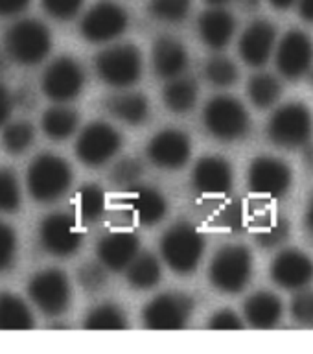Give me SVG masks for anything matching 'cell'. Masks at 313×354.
Returning <instances> with one entry per match:
<instances>
[{
  "instance_id": "obj_1",
  "label": "cell",
  "mask_w": 313,
  "mask_h": 354,
  "mask_svg": "<svg viewBox=\"0 0 313 354\" xmlns=\"http://www.w3.org/2000/svg\"><path fill=\"white\" fill-rule=\"evenodd\" d=\"M205 248L203 232L188 221L168 227L159 242L162 262L177 275H192L203 260Z\"/></svg>"
},
{
  "instance_id": "obj_2",
  "label": "cell",
  "mask_w": 313,
  "mask_h": 354,
  "mask_svg": "<svg viewBox=\"0 0 313 354\" xmlns=\"http://www.w3.org/2000/svg\"><path fill=\"white\" fill-rule=\"evenodd\" d=\"M72 166L55 153H41L26 170L28 192L37 203H54L72 187Z\"/></svg>"
},
{
  "instance_id": "obj_3",
  "label": "cell",
  "mask_w": 313,
  "mask_h": 354,
  "mask_svg": "<svg viewBox=\"0 0 313 354\" xmlns=\"http://www.w3.org/2000/svg\"><path fill=\"white\" fill-rule=\"evenodd\" d=\"M4 50L8 57L19 65H39L52 50V33L37 19H19L6 32Z\"/></svg>"
},
{
  "instance_id": "obj_4",
  "label": "cell",
  "mask_w": 313,
  "mask_h": 354,
  "mask_svg": "<svg viewBox=\"0 0 313 354\" xmlns=\"http://www.w3.org/2000/svg\"><path fill=\"white\" fill-rule=\"evenodd\" d=\"M253 253L242 243L223 245L210 260V284L225 295L243 292L253 277Z\"/></svg>"
},
{
  "instance_id": "obj_5",
  "label": "cell",
  "mask_w": 313,
  "mask_h": 354,
  "mask_svg": "<svg viewBox=\"0 0 313 354\" xmlns=\"http://www.w3.org/2000/svg\"><path fill=\"white\" fill-rule=\"evenodd\" d=\"M94 71L105 85L118 91L129 88L142 77V52L131 43H109V46L96 55Z\"/></svg>"
},
{
  "instance_id": "obj_6",
  "label": "cell",
  "mask_w": 313,
  "mask_h": 354,
  "mask_svg": "<svg viewBox=\"0 0 313 354\" xmlns=\"http://www.w3.org/2000/svg\"><path fill=\"white\" fill-rule=\"evenodd\" d=\"M203 124L205 129L221 142H236L247 137L251 116L240 100L229 94H218L205 105Z\"/></svg>"
},
{
  "instance_id": "obj_7",
  "label": "cell",
  "mask_w": 313,
  "mask_h": 354,
  "mask_svg": "<svg viewBox=\"0 0 313 354\" xmlns=\"http://www.w3.org/2000/svg\"><path fill=\"white\" fill-rule=\"evenodd\" d=\"M313 115L308 105L290 102L281 105L267 122V137L284 149L303 148L312 140Z\"/></svg>"
},
{
  "instance_id": "obj_8",
  "label": "cell",
  "mask_w": 313,
  "mask_h": 354,
  "mask_svg": "<svg viewBox=\"0 0 313 354\" xmlns=\"http://www.w3.org/2000/svg\"><path fill=\"white\" fill-rule=\"evenodd\" d=\"M28 297L35 308L46 317H61L72 303V286L65 271L57 268L37 271L30 277Z\"/></svg>"
},
{
  "instance_id": "obj_9",
  "label": "cell",
  "mask_w": 313,
  "mask_h": 354,
  "mask_svg": "<svg viewBox=\"0 0 313 354\" xmlns=\"http://www.w3.org/2000/svg\"><path fill=\"white\" fill-rule=\"evenodd\" d=\"M122 144L124 138L115 126H111L109 122L96 120L77 133L74 153L85 166L99 168L120 153Z\"/></svg>"
},
{
  "instance_id": "obj_10",
  "label": "cell",
  "mask_w": 313,
  "mask_h": 354,
  "mask_svg": "<svg viewBox=\"0 0 313 354\" xmlns=\"http://www.w3.org/2000/svg\"><path fill=\"white\" fill-rule=\"evenodd\" d=\"M196 310V301L184 292H164L144 304L142 323L151 330H181Z\"/></svg>"
},
{
  "instance_id": "obj_11",
  "label": "cell",
  "mask_w": 313,
  "mask_h": 354,
  "mask_svg": "<svg viewBox=\"0 0 313 354\" xmlns=\"http://www.w3.org/2000/svg\"><path fill=\"white\" fill-rule=\"evenodd\" d=\"M129 26V15L124 6L113 0H99L83 13L79 33L93 44H109L120 37Z\"/></svg>"
},
{
  "instance_id": "obj_12",
  "label": "cell",
  "mask_w": 313,
  "mask_h": 354,
  "mask_svg": "<svg viewBox=\"0 0 313 354\" xmlns=\"http://www.w3.org/2000/svg\"><path fill=\"white\" fill-rule=\"evenodd\" d=\"M85 87V71L70 55H59L46 65L41 76L44 96L54 104H70Z\"/></svg>"
},
{
  "instance_id": "obj_13",
  "label": "cell",
  "mask_w": 313,
  "mask_h": 354,
  "mask_svg": "<svg viewBox=\"0 0 313 354\" xmlns=\"http://www.w3.org/2000/svg\"><path fill=\"white\" fill-rule=\"evenodd\" d=\"M39 242L41 248L52 257L68 259L82 248L83 232L72 214L52 212L44 216L39 223Z\"/></svg>"
},
{
  "instance_id": "obj_14",
  "label": "cell",
  "mask_w": 313,
  "mask_h": 354,
  "mask_svg": "<svg viewBox=\"0 0 313 354\" xmlns=\"http://www.w3.org/2000/svg\"><path fill=\"white\" fill-rule=\"evenodd\" d=\"M249 190L269 199L284 198L293 185V171L284 160L262 155L253 159L247 170Z\"/></svg>"
},
{
  "instance_id": "obj_15",
  "label": "cell",
  "mask_w": 313,
  "mask_h": 354,
  "mask_svg": "<svg viewBox=\"0 0 313 354\" xmlns=\"http://www.w3.org/2000/svg\"><path fill=\"white\" fill-rule=\"evenodd\" d=\"M275 65L290 82L310 74L313 66V41L303 30H290L275 46Z\"/></svg>"
},
{
  "instance_id": "obj_16",
  "label": "cell",
  "mask_w": 313,
  "mask_h": 354,
  "mask_svg": "<svg viewBox=\"0 0 313 354\" xmlns=\"http://www.w3.org/2000/svg\"><path fill=\"white\" fill-rule=\"evenodd\" d=\"M146 155L149 162L160 170H181L192 157V140L187 133L176 127L160 129L149 138Z\"/></svg>"
},
{
  "instance_id": "obj_17",
  "label": "cell",
  "mask_w": 313,
  "mask_h": 354,
  "mask_svg": "<svg viewBox=\"0 0 313 354\" xmlns=\"http://www.w3.org/2000/svg\"><path fill=\"white\" fill-rule=\"evenodd\" d=\"M269 275L284 290H303L313 281V260L298 249H284L271 260Z\"/></svg>"
},
{
  "instance_id": "obj_18",
  "label": "cell",
  "mask_w": 313,
  "mask_h": 354,
  "mask_svg": "<svg viewBox=\"0 0 313 354\" xmlns=\"http://www.w3.org/2000/svg\"><path fill=\"white\" fill-rule=\"evenodd\" d=\"M276 46V26L273 22L258 19L249 24L238 41V52L249 66L260 68L271 59Z\"/></svg>"
},
{
  "instance_id": "obj_19",
  "label": "cell",
  "mask_w": 313,
  "mask_h": 354,
  "mask_svg": "<svg viewBox=\"0 0 313 354\" xmlns=\"http://www.w3.org/2000/svg\"><path fill=\"white\" fill-rule=\"evenodd\" d=\"M192 185L205 196H223L234 185V170L231 162L220 155H207L193 166Z\"/></svg>"
},
{
  "instance_id": "obj_20",
  "label": "cell",
  "mask_w": 313,
  "mask_h": 354,
  "mask_svg": "<svg viewBox=\"0 0 313 354\" xmlns=\"http://www.w3.org/2000/svg\"><path fill=\"white\" fill-rule=\"evenodd\" d=\"M98 260L109 271H124L140 253V238L131 231H111L96 245Z\"/></svg>"
},
{
  "instance_id": "obj_21",
  "label": "cell",
  "mask_w": 313,
  "mask_h": 354,
  "mask_svg": "<svg viewBox=\"0 0 313 354\" xmlns=\"http://www.w3.org/2000/svg\"><path fill=\"white\" fill-rule=\"evenodd\" d=\"M127 207L142 225H157L168 214V199L159 188L146 185H133L127 188Z\"/></svg>"
},
{
  "instance_id": "obj_22",
  "label": "cell",
  "mask_w": 313,
  "mask_h": 354,
  "mask_svg": "<svg viewBox=\"0 0 313 354\" xmlns=\"http://www.w3.org/2000/svg\"><path fill=\"white\" fill-rule=\"evenodd\" d=\"M151 65L155 74L162 80L181 76L188 66V50L179 39L162 35L151 48Z\"/></svg>"
},
{
  "instance_id": "obj_23",
  "label": "cell",
  "mask_w": 313,
  "mask_h": 354,
  "mask_svg": "<svg viewBox=\"0 0 313 354\" xmlns=\"http://www.w3.org/2000/svg\"><path fill=\"white\" fill-rule=\"evenodd\" d=\"M198 32L209 48L223 50L236 33V19L225 8H210L199 15Z\"/></svg>"
},
{
  "instance_id": "obj_24",
  "label": "cell",
  "mask_w": 313,
  "mask_h": 354,
  "mask_svg": "<svg viewBox=\"0 0 313 354\" xmlns=\"http://www.w3.org/2000/svg\"><path fill=\"white\" fill-rule=\"evenodd\" d=\"M105 111L127 126H142L151 116L149 100L142 93H133L127 88H122L120 93L105 100Z\"/></svg>"
},
{
  "instance_id": "obj_25",
  "label": "cell",
  "mask_w": 313,
  "mask_h": 354,
  "mask_svg": "<svg viewBox=\"0 0 313 354\" xmlns=\"http://www.w3.org/2000/svg\"><path fill=\"white\" fill-rule=\"evenodd\" d=\"M284 306L282 301L271 292H256L249 295L243 303V315L245 321L253 328L267 330L278 325Z\"/></svg>"
},
{
  "instance_id": "obj_26",
  "label": "cell",
  "mask_w": 313,
  "mask_h": 354,
  "mask_svg": "<svg viewBox=\"0 0 313 354\" xmlns=\"http://www.w3.org/2000/svg\"><path fill=\"white\" fill-rule=\"evenodd\" d=\"M41 129L52 140H66L79 129V113L68 104H54L43 113Z\"/></svg>"
},
{
  "instance_id": "obj_27",
  "label": "cell",
  "mask_w": 313,
  "mask_h": 354,
  "mask_svg": "<svg viewBox=\"0 0 313 354\" xmlns=\"http://www.w3.org/2000/svg\"><path fill=\"white\" fill-rule=\"evenodd\" d=\"M198 82L184 74L166 80V85L162 88V102L171 113H177V115L190 113L198 104Z\"/></svg>"
},
{
  "instance_id": "obj_28",
  "label": "cell",
  "mask_w": 313,
  "mask_h": 354,
  "mask_svg": "<svg viewBox=\"0 0 313 354\" xmlns=\"http://www.w3.org/2000/svg\"><path fill=\"white\" fill-rule=\"evenodd\" d=\"M124 271H126L127 284L138 292L153 290L162 279V264L153 253L140 251Z\"/></svg>"
},
{
  "instance_id": "obj_29",
  "label": "cell",
  "mask_w": 313,
  "mask_h": 354,
  "mask_svg": "<svg viewBox=\"0 0 313 354\" xmlns=\"http://www.w3.org/2000/svg\"><path fill=\"white\" fill-rule=\"evenodd\" d=\"M35 326L30 304L11 292H0V330H30Z\"/></svg>"
},
{
  "instance_id": "obj_30",
  "label": "cell",
  "mask_w": 313,
  "mask_h": 354,
  "mask_svg": "<svg viewBox=\"0 0 313 354\" xmlns=\"http://www.w3.org/2000/svg\"><path fill=\"white\" fill-rule=\"evenodd\" d=\"M129 326L126 310L116 303H102L91 308L83 319L87 330H126Z\"/></svg>"
},
{
  "instance_id": "obj_31",
  "label": "cell",
  "mask_w": 313,
  "mask_h": 354,
  "mask_svg": "<svg viewBox=\"0 0 313 354\" xmlns=\"http://www.w3.org/2000/svg\"><path fill=\"white\" fill-rule=\"evenodd\" d=\"M247 96L256 109H269L278 104L282 96V85L278 77L273 74L256 72L247 83Z\"/></svg>"
},
{
  "instance_id": "obj_32",
  "label": "cell",
  "mask_w": 313,
  "mask_h": 354,
  "mask_svg": "<svg viewBox=\"0 0 313 354\" xmlns=\"http://www.w3.org/2000/svg\"><path fill=\"white\" fill-rule=\"evenodd\" d=\"M77 214L85 223H96L105 214V192L96 183H87L76 192Z\"/></svg>"
},
{
  "instance_id": "obj_33",
  "label": "cell",
  "mask_w": 313,
  "mask_h": 354,
  "mask_svg": "<svg viewBox=\"0 0 313 354\" xmlns=\"http://www.w3.org/2000/svg\"><path fill=\"white\" fill-rule=\"evenodd\" d=\"M35 142V127L28 120H13L4 124L2 146L10 155H22Z\"/></svg>"
},
{
  "instance_id": "obj_34",
  "label": "cell",
  "mask_w": 313,
  "mask_h": 354,
  "mask_svg": "<svg viewBox=\"0 0 313 354\" xmlns=\"http://www.w3.org/2000/svg\"><path fill=\"white\" fill-rule=\"evenodd\" d=\"M205 76L214 87L229 88L238 82L240 71L236 63L227 55H214L205 65Z\"/></svg>"
},
{
  "instance_id": "obj_35",
  "label": "cell",
  "mask_w": 313,
  "mask_h": 354,
  "mask_svg": "<svg viewBox=\"0 0 313 354\" xmlns=\"http://www.w3.org/2000/svg\"><path fill=\"white\" fill-rule=\"evenodd\" d=\"M22 190L19 177L11 168H0V212L13 214L21 209Z\"/></svg>"
},
{
  "instance_id": "obj_36",
  "label": "cell",
  "mask_w": 313,
  "mask_h": 354,
  "mask_svg": "<svg viewBox=\"0 0 313 354\" xmlns=\"http://www.w3.org/2000/svg\"><path fill=\"white\" fill-rule=\"evenodd\" d=\"M292 232V225L286 218H269L256 229V243L262 249H276L286 242Z\"/></svg>"
},
{
  "instance_id": "obj_37",
  "label": "cell",
  "mask_w": 313,
  "mask_h": 354,
  "mask_svg": "<svg viewBox=\"0 0 313 354\" xmlns=\"http://www.w3.org/2000/svg\"><path fill=\"white\" fill-rule=\"evenodd\" d=\"M151 17L162 22H182L192 10V0H149Z\"/></svg>"
},
{
  "instance_id": "obj_38",
  "label": "cell",
  "mask_w": 313,
  "mask_h": 354,
  "mask_svg": "<svg viewBox=\"0 0 313 354\" xmlns=\"http://www.w3.org/2000/svg\"><path fill=\"white\" fill-rule=\"evenodd\" d=\"M107 268H105L99 260H93V262H85L79 266V270L76 273L77 284L82 286L87 293H98L102 292L107 282H109V275H107Z\"/></svg>"
},
{
  "instance_id": "obj_39",
  "label": "cell",
  "mask_w": 313,
  "mask_h": 354,
  "mask_svg": "<svg viewBox=\"0 0 313 354\" xmlns=\"http://www.w3.org/2000/svg\"><path fill=\"white\" fill-rule=\"evenodd\" d=\"M144 174L142 162L135 157H122L111 168V181L120 188H129L140 181Z\"/></svg>"
},
{
  "instance_id": "obj_40",
  "label": "cell",
  "mask_w": 313,
  "mask_h": 354,
  "mask_svg": "<svg viewBox=\"0 0 313 354\" xmlns=\"http://www.w3.org/2000/svg\"><path fill=\"white\" fill-rule=\"evenodd\" d=\"M19 253V236L10 223L0 221V273L11 270L15 266Z\"/></svg>"
},
{
  "instance_id": "obj_41",
  "label": "cell",
  "mask_w": 313,
  "mask_h": 354,
  "mask_svg": "<svg viewBox=\"0 0 313 354\" xmlns=\"http://www.w3.org/2000/svg\"><path fill=\"white\" fill-rule=\"evenodd\" d=\"M290 312L298 325L313 326V290L308 288L297 290L290 304Z\"/></svg>"
},
{
  "instance_id": "obj_42",
  "label": "cell",
  "mask_w": 313,
  "mask_h": 354,
  "mask_svg": "<svg viewBox=\"0 0 313 354\" xmlns=\"http://www.w3.org/2000/svg\"><path fill=\"white\" fill-rule=\"evenodd\" d=\"M85 0H41L44 11L57 21H72L82 11Z\"/></svg>"
},
{
  "instance_id": "obj_43",
  "label": "cell",
  "mask_w": 313,
  "mask_h": 354,
  "mask_svg": "<svg viewBox=\"0 0 313 354\" xmlns=\"http://www.w3.org/2000/svg\"><path fill=\"white\" fill-rule=\"evenodd\" d=\"M242 317L231 308H221L210 315L209 328L210 330H242Z\"/></svg>"
},
{
  "instance_id": "obj_44",
  "label": "cell",
  "mask_w": 313,
  "mask_h": 354,
  "mask_svg": "<svg viewBox=\"0 0 313 354\" xmlns=\"http://www.w3.org/2000/svg\"><path fill=\"white\" fill-rule=\"evenodd\" d=\"M15 109V102H13V94L10 93V88L6 87L4 83H0V127H4L13 115Z\"/></svg>"
},
{
  "instance_id": "obj_45",
  "label": "cell",
  "mask_w": 313,
  "mask_h": 354,
  "mask_svg": "<svg viewBox=\"0 0 313 354\" xmlns=\"http://www.w3.org/2000/svg\"><path fill=\"white\" fill-rule=\"evenodd\" d=\"M32 0H0V17L11 19V17L22 15L30 8Z\"/></svg>"
},
{
  "instance_id": "obj_46",
  "label": "cell",
  "mask_w": 313,
  "mask_h": 354,
  "mask_svg": "<svg viewBox=\"0 0 313 354\" xmlns=\"http://www.w3.org/2000/svg\"><path fill=\"white\" fill-rule=\"evenodd\" d=\"M13 102H15V107L32 109L33 105H35V96H33L32 91H28V88H21L19 93L13 94Z\"/></svg>"
},
{
  "instance_id": "obj_47",
  "label": "cell",
  "mask_w": 313,
  "mask_h": 354,
  "mask_svg": "<svg viewBox=\"0 0 313 354\" xmlns=\"http://www.w3.org/2000/svg\"><path fill=\"white\" fill-rule=\"evenodd\" d=\"M298 15L306 22H313V0H297Z\"/></svg>"
},
{
  "instance_id": "obj_48",
  "label": "cell",
  "mask_w": 313,
  "mask_h": 354,
  "mask_svg": "<svg viewBox=\"0 0 313 354\" xmlns=\"http://www.w3.org/2000/svg\"><path fill=\"white\" fill-rule=\"evenodd\" d=\"M303 225L308 232V236L313 238V196L312 199L308 201V207L304 210V216H303Z\"/></svg>"
},
{
  "instance_id": "obj_49",
  "label": "cell",
  "mask_w": 313,
  "mask_h": 354,
  "mask_svg": "<svg viewBox=\"0 0 313 354\" xmlns=\"http://www.w3.org/2000/svg\"><path fill=\"white\" fill-rule=\"evenodd\" d=\"M303 159L304 165L313 171V142H308L306 146H303Z\"/></svg>"
},
{
  "instance_id": "obj_50",
  "label": "cell",
  "mask_w": 313,
  "mask_h": 354,
  "mask_svg": "<svg viewBox=\"0 0 313 354\" xmlns=\"http://www.w3.org/2000/svg\"><path fill=\"white\" fill-rule=\"evenodd\" d=\"M269 4L278 11H286L290 10L292 6L297 4V0H269Z\"/></svg>"
},
{
  "instance_id": "obj_51",
  "label": "cell",
  "mask_w": 313,
  "mask_h": 354,
  "mask_svg": "<svg viewBox=\"0 0 313 354\" xmlns=\"http://www.w3.org/2000/svg\"><path fill=\"white\" fill-rule=\"evenodd\" d=\"M8 61H10V57L6 54V50L0 48V74H4V71L8 68Z\"/></svg>"
},
{
  "instance_id": "obj_52",
  "label": "cell",
  "mask_w": 313,
  "mask_h": 354,
  "mask_svg": "<svg viewBox=\"0 0 313 354\" xmlns=\"http://www.w3.org/2000/svg\"><path fill=\"white\" fill-rule=\"evenodd\" d=\"M205 2H207L210 8H225V6H229L231 2H234V0H205Z\"/></svg>"
},
{
  "instance_id": "obj_53",
  "label": "cell",
  "mask_w": 313,
  "mask_h": 354,
  "mask_svg": "<svg viewBox=\"0 0 313 354\" xmlns=\"http://www.w3.org/2000/svg\"><path fill=\"white\" fill-rule=\"evenodd\" d=\"M242 2L243 8H247V10H254V8H258L260 0H240Z\"/></svg>"
}]
</instances>
